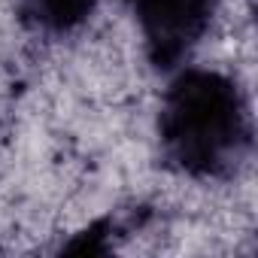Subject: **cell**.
Wrapping results in <instances>:
<instances>
[{"mask_svg":"<svg viewBox=\"0 0 258 258\" xmlns=\"http://www.w3.org/2000/svg\"><path fill=\"white\" fill-rule=\"evenodd\" d=\"M155 140L167 170L195 182H225L255 146L252 106L243 85L216 67H179L161 94Z\"/></svg>","mask_w":258,"mask_h":258,"instance_id":"1","label":"cell"},{"mask_svg":"<svg viewBox=\"0 0 258 258\" xmlns=\"http://www.w3.org/2000/svg\"><path fill=\"white\" fill-rule=\"evenodd\" d=\"M143 55L158 73H173L188 64L191 52L207 40L222 0H124Z\"/></svg>","mask_w":258,"mask_h":258,"instance_id":"2","label":"cell"},{"mask_svg":"<svg viewBox=\"0 0 258 258\" xmlns=\"http://www.w3.org/2000/svg\"><path fill=\"white\" fill-rule=\"evenodd\" d=\"M97 7L100 0H19V16L46 37H67L85 28Z\"/></svg>","mask_w":258,"mask_h":258,"instance_id":"3","label":"cell"},{"mask_svg":"<svg viewBox=\"0 0 258 258\" xmlns=\"http://www.w3.org/2000/svg\"><path fill=\"white\" fill-rule=\"evenodd\" d=\"M115 234H124V225L115 216H100V219L88 222L82 231H76L73 240H67L61 246V252H67V255H109Z\"/></svg>","mask_w":258,"mask_h":258,"instance_id":"4","label":"cell"}]
</instances>
